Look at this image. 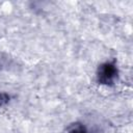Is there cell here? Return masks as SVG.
<instances>
[{"mask_svg":"<svg viewBox=\"0 0 133 133\" xmlns=\"http://www.w3.org/2000/svg\"><path fill=\"white\" fill-rule=\"evenodd\" d=\"M70 133H87L86 131H85V129H83V128H81V127H79V128H76V129H73Z\"/></svg>","mask_w":133,"mask_h":133,"instance_id":"cell-2","label":"cell"},{"mask_svg":"<svg viewBox=\"0 0 133 133\" xmlns=\"http://www.w3.org/2000/svg\"><path fill=\"white\" fill-rule=\"evenodd\" d=\"M117 70L114 64L106 62L99 68L98 71V80L102 84H110L113 82L114 78L116 77Z\"/></svg>","mask_w":133,"mask_h":133,"instance_id":"cell-1","label":"cell"}]
</instances>
